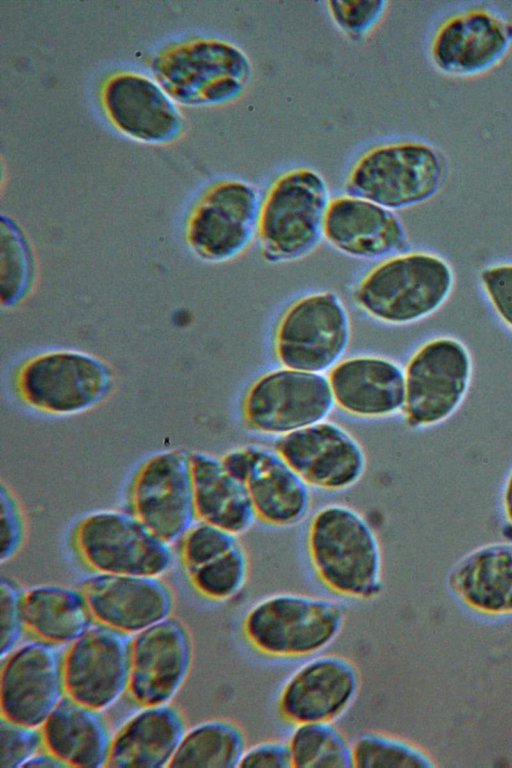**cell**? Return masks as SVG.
Returning <instances> with one entry per match:
<instances>
[{
  "instance_id": "obj_1",
  "label": "cell",
  "mask_w": 512,
  "mask_h": 768,
  "mask_svg": "<svg viewBox=\"0 0 512 768\" xmlns=\"http://www.w3.org/2000/svg\"><path fill=\"white\" fill-rule=\"evenodd\" d=\"M306 551L319 583L334 597L371 601L383 591V551L371 522L354 507L332 502L310 518Z\"/></svg>"
},
{
  "instance_id": "obj_2",
  "label": "cell",
  "mask_w": 512,
  "mask_h": 768,
  "mask_svg": "<svg viewBox=\"0 0 512 768\" xmlns=\"http://www.w3.org/2000/svg\"><path fill=\"white\" fill-rule=\"evenodd\" d=\"M346 620V607L337 597L280 591L248 607L241 631L249 647L262 657L302 661L326 652Z\"/></svg>"
},
{
  "instance_id": "obj_3",
  "label": "cell",
  "mask_w": 512,
  "mask_h": 768,
  "mask_svg": "<svg viewBox=\"0 0 512 768\" xmlns=\"http://www.w3.org/2000/svg\"><path fill=\"white\" fill-rule=\"evenodd\" d=\"M453 286L452 267L443 257L406 250L372 266L354 286L352 299L374 321L404 326L436 312Z\"/></svg>"
},
{
  "instance_id": "obj_4",
  "label": "cell",
  "mask_w": 512,
  "mask_h": 768,
  "mask_svg": "<svg viewBox=\"0 0 512 768\" xmlns=\"http://www.w3.org/2000/svg\"><path fill=\"white\" fill-rule=\"evenodd\" d=\"M151 70L179 105L216 107L233 103L248 90L254 67L236 44L215 37H196L167 46L152 60Z\"/></svg>"
},
{
  "instance_id": "obj_5",
  "label": "cell",
  "mask_w": 512,
  "mask_h": 768,
  "mask_svg": "<svg viewBox=\"0 0 512 768\" xmlns=\"http://www.w3.org/2000/svg\"><path fill=\"white\" fill-rule=\"evenodd\" d=\"M328 184L310 167H295L279 174L260 203L257 234L261 257L274 264L308 256L323 239L330 202Z\"/></svg>"
},
{
  "instance_id": "obj_6",
  "label": "cell",
  "mask_w": 512,
  "mask_h": 768,
  "mask_svg": "<svg viewBox=\"0 0 512 768\" xmlns=\"http://www.w3.org/2000/svg\"><path fill=\"white\" fill-rule=\"evenodd\" d=\"M446 175L442 154L415 140H393L367 149L351 164L345 194L392 211L425 202L441 187Z\"/></svg>"
},
{
  "instance_id": "obj_7",
  "label": "cell",
  "mask_w": 512,
  "mask_h": 768,
  "mask_svg": "<svg viewBox=\"0 0 512 768\" xmlns=\"http://www.w3.org/2000/svg\"><path fill=\"white\" fill-rule=\"evenodd\" d=\"M14 386L29 408L52 416H74L105 401L114 374L100 357L80 350L55 349L26 360L17 370Z\"/></svg>"
},
{
  "instance_id": "obj_8",
  "label": "cell",
  "mask_w": 512,
  "mask_h": 768,
  "mask_svg": "<svg viewBox=\"0 0 512 768\" xmlns=\"http://www.w3.org/2000/svg\"><path fill=\"white\" fill-rule=\"evenodd\" d=\"M404 368L403 418L414 430H427L448 421L461 407L470 388L473 363L466 345L452 336L421 343Z\"/></svg>"
},
{
  "instance_id": "obj_9",
  "label": "cell",
  "mask_w": 512,
  "mask_h": 768,
  "mask_svg": "<svg viewBox=\"0 0 512 768\" xmlns=\"http://www.w3.org/2000/svg\"><path fill=\"white\" fill-rule=\"evenodd\" d=\"M350 337V318L340 297L317 291L285 307L274 327L272 350L282 367L324 374L343 358Z\"/></svg>"
},
{
  "instance_id": "obj_10",
  "label": "cell",
  "mask_w": 512,
  "mask_h": 768,
  "mask_svg": "<svg viewBox=\"0 0 512 768\" xmlns=\"http://www.w3.org/2000/svg\"><path fill=\"white\" fill-rule=\"evenodd\" d=\"M334 407L326 375L280 366L250 383L241 417L249 431L278 439L329 419Z\"/></svg>"
},
{
  "instance_id": "obj_11",
  "label": "cell",
  "mask_w": 512,
  "mask_h": 768,
  "mask_svg": "<svg viewBox=\"0 0 512 768\" xmlns=\"http://www.w3.org/2000/svg\"><path fill=\"white\" fill-rule=\"evenodd\" d=\"M72 538L79 557L97 573L160 577L173 561L171 545L129 511L89 513Z\"/></svg>"
},
{
  "instance_id": "obj_12",
  "label": "cell",
  "mask_w": 512,
  "mask_h": 768,
  "mask_svg": "<svg viewBox=\"0 0 512 768\" xmlns=\"http://www.w3.org/2000/svg\"><path fill=\"white\" fill-rule=\"evenodd\" d=\"M261 199L256 186L241 179L211 184L188 218L186 239L192 253L213 264L243 254L257 234Z\"/></svg>"
},
{
  "instance_id": "obj_13",
  "label": "cell",
  "mask_w": 512,
  "mask_h": 768,
  "mask_svg": "<svg viewBox=\"0 0 512 768\" xmlns=\"http://www.w3.org/2000/svg\"><path fill=\"white\" fill-rule=\"evenodd\" d=\"M361 687V671L354 660L323 652L302 660L285 678L276 695V712L291 726L337 723L354 706Z\"/></svg>"
},
{
  "instance_id": "obj_14",
  "label": "cell",
  "mask_w": 512,
  "mask_h": 768,
  "mask_svg": "<svg viewBox=\"0 0 512 768\" xmlns=\"http://www.w3.org/2000/svg\"><path fill=\"white\" fill-rule=\"evenodd\" d=\"M128 511L172 545L197 521L190 453L158 452L138 467L128 489Z\"/></svg>"
},
{
  "instance_id": "obj_15",
  "label": "cell",
  "mask_w": 512,
  "mask_h": 768,
  "mask_svg": "<svg viewBox=\"0 0 512 768\" xmlns=\"http://www.w3.org/2000/svg\"><path fill=\"white\" fill-rule=\"evenodd\" d=\"M61 645L38 639L2 658L1 710L12 721L41 727L66 695Z\"/></svg>"
},
{
  "instance_id": "obj_16",
  "label": "cell",
  "mask_w": 512,
  "mask_h": 768,
  "mask_svg": "<svg viewBox=\"0 0 512 768\" xmlns=\"http://www.w3.org/2000/svg\"><path fill=\"white\" fill-rule=\"evenodd\" d=\"M129 634L97 622L69 645L64 654L66 694L104 711L129 688Z\"/></svg>"
},
{
  "instance_id": "obj_17",
  "label": "cell",
  "mask_w": 512,
  "mask_h": 768,
  "mask_svg": "<svg viewBox=\"0 0 512 768\" xmlns=\"http://www.w3.org/2000/svg\"><path fill=\"white\" fill-rule=\"evenodd\" d=\"M274 449L311 488L323 491L352 488L367 468L360 441L330 419L278 438Z\"/></svg>"
},
{
  "instance_id": "obj_18",
  "label": "cell",
  "mask_w": 512,
  "mask_h": 768,
  "mask_svg": "<svg viewBox=\"0 0 512 768\" xmlns=\"http://www.w3.org/2000/svg\"><path fill=\"white\" fill-rule=\"evenodd\" d=\"M101 102L112 125L137 142L167 145L184 132L185 117L179 104L153 77L118 72L105 81Z\"/></svg>"
},
{
  "instance_id": "obj_19",
  "label": "cell",
  "mask_w": 512,
  "mask_h": 768,
  "mask_svg": "<svg viewBox=\"0 0 512 768\" xmlns=\"http://www.w3.org/2000/svg\"><path fill=\"white\" fill-rule=\"evenodd\" d=\"M193 647L184 624L168 617L134 635L128 691L143 706L169 703L191 667Z\"/></svg>"
},
{
  "instance_id": "obj_20",
  "label": "cell",
  "mask_w": 512,
  "mask_h": 768,
  "mask_svg": "<svg viewBox=\"0 0 512 768\" xmlns=\"http://www.w3.org/2000/svg\"><path fill=\"white\" fill-rule=\"evenodd\" d=\"M80 589L93 618L126 634H136L168 617L174 598L158 576L94 572Z\"/></svg>"
},
{
  "instance_id": "obj_21",
  "label": "cell",
  "mask_w": 512,
  "mask_h": 768,
  "mask_svg": "<svg viewBox=\"0 0 512 768\" xmlns=\"http://www.w3.org/2000/svg\"><path fill=\"white\" fill-rule=\"evenodd\" d=\"M335 406L360 419H386L402 414L405 404L404 368L377 354L342 358L328 372Z\"/></svg>"
},
{
  "instance_id": "obj_22",
  "label": "cell",
  "mask_w": 512,
  "mask_h": 768,
  "mask_svg": "<svg viewBox=\"0 0 512 768\" xmlns=\"http://www.w3.org/2000/svg\"><path fill=\"white\" fill-rule=\"evenodd\" d=\"M323 239L338 252L361 260H381L408 248L405 227L394 211L348 194L331 197Z\"/></svg>"
},
{
  "instance_id": "obj_23",
  "label": "cell",
  "mask_w": 512,
  "mask_h": 768,
  "mask_svg": "<svg viewBox=\"0 0 512 768\" xmlns=\"http://www.w3.org/2000/svg\"><path fill=\"white\" fill-rule=\"evenodd\" d=\"M512 41V24L491 11L473 8L447 18L432 37L437 68L452 75H474L495 65Z\"/></svg>"
},
{
  "instance_id": "obj_24",
  "label": "cell",
  "mask_w": 512,
  "mask_h": 768,
  "mask_svg": "<svg viewBox=\"0 0 512 768\" xmlns=\"http://www.w3.org/2000/svg\"><path fill=\"white\" fill-rule=\"evenodd\" d=\"M446 586L454 600L480 618H512V540L478 546L449 569Z\"/></svg>"
},
{
  "instance_id": "obj_25",
  "label": "cell",
  "mask_w": 512,
  "mask_h": 768,
  "mask_svg": "<svg viewBox=\"0 0 512 768\" xmlns=\"http://www.w3.org/2000/svg\"><path fill=\"white\" fill-rule=\"evenodd\" d=\"M251 447L243 483L256 518L275 528L298 525L312 508L311 487L274 448L257 444Z\"/></svg>"
},
{
  "instance_id": "obj_26",
  "label": "cell",
  "mask_w": 512,
  "mask_h": 768,
  "mask_svg": "<svg viewBox=\"0 0 512 768\" xmlns=\"http://www.w3.org/2000/svg\"><path fill=\"white\" fill-rule=\"evenodd\" d=\"M186 730L184 718L175 706H143L112 737L106 766L169 767Z\"/></svg>"
},
{
  "instance_id": "obj_27",
  "label": "cell",
  "mask_w": 512,
  "mask_h": 768,
  "mask_svg": "<svg viewBox=\"0 0 512 768\" xmlns=\"http://www.w3.org/2000/svg\"><path fill=\"white\" fill-rule=\"evenodd\" d=\"M101 712L66 694L41 726L44 747L68 767L106 766L112 737Z\"/></svg>"
},
{
  "instance_id": "obj_28",
  "label": "cell",
  "mask_w": 512,
  "mask_h": 768,
  "mask_svg": "<svg viewBox=\"0 0 512 768\" xmlns=\"http://www.w3.org/2000/svg\"><path fill=\"white\" fill-rule=\"evenodd\" d=\"M190 462L196 519L238 537L249 531L257 518L246 485L213 454L191 452Z\"/></svg>"
},
{
  "instance_id": "obj_29",
  "label": "cell",
  "mask_w": 512,
  "mask_h": 768,
  "mask_svg": "<svg viewBox=\"0 0 512 768\" xmlns=\"http://www.w3.org/2000/svg\"><path fill=\"white\" fill-rule=\"evenodd\" d=\"M26 627L40 639L71 644L92 625L93 615L81 589L44 584L24 593Z\"/></svg>"
},
{
  "instance_id": "obj_30",
  "label": "cell",
  "mask_w": 512,
  "mask_h": 768,
  "mask_svg": "<svg viewBox=\"0 0 512 768\" xmlns=\"http://www.w3.org/2000/svg\"><path fill=\"white\" fill-rule=\"evenodd\" d=\"M247 745L246 733L238 722L205 720L186 730L169 767H239Z\"/></svg>"
},
{
  "instance_id": "obj_31",
  "label": "cell",
  "mask_w": 512,
  "mask_h": 768,
  "mask_svg": "<svg viewBox=\"0 0 512 768\" xmlns=\"http://www.w3.org/2000/svg\"><path fill=\"white\" fill-rule=\"evenodd\" d=\"M286 742L292 767H351V740L336 723L316 722L291 726Z\"/></svg>"
},
{
  "instance_id": "obj_32",
  "label": "cell",
  "mask_w": 512,
  "mask_h": 768,
  "mask_svg": "<svg viewBox=\"0 0 512 768\" xmlns=\"http://www.w3.org/2000/svg\"><path fill=\"white\" fill-rule=\"evenodd\" d=\"M0 286L2 306L11 309L30 295L36 280V259L29 239L10 216L1 215Z\"/></svg>"
},
{
  "instance_id": "obj_33",
  "label": "cell",
  "mask_w": 512,
  "mask_h": 768,
  "mask_svg": "<svg viewBox=\"0 0 512 768\" xmlns=\"http://www.w3.org/2000/svg\"><path fill=\"white\" fill-rule=\"evenodd\" d=\"M435 762L419 744L383 731L366 730L351 739V767L430 768Z\"/></svg>"
},
{
  "instance_id": "obj_34",
  "label": "cell",
  "mask_w": 512,
  "mask_h": 768,
  "mask_svg": "<svg viewBox=\"0 0 512 768\" xmlns=\"http://www.w3.org/2000/svg\"><path fill=\"white\" fill-rule=\"evenodd\" d=\"M195 589L215 601H228L245 588L250 575L248 553L239 541L222 556L188 571Z\"/></svg>"
},
{
  "instance_id": "obj_35",
  "label": "cell",
  "mask_w": 512,
  "mask_h": 768,
  "mask_svg": "<svg viewBox=\"0 0 512 768\" xmlns=\"http://www.w3.org/2000/svg\"><path fill=\"white\" fill-rule=\"evenodd\" d=\"M335 26L351 41H364L380 24L387 11L384 0L326 1Z\"/></svg>"
},
{
  "instance_id": "obj_36",
  "label": "cell",
  "mask_w": 512,
  "mask_h": 768,
  "mask_svg": "<svg viewBox=\"0 0 512 768\" xmlns=\"http://www.w3.org/2000/svg\"><path fill=\"white\" fill-rule=\"evenodd\" d=\"M180 541L182 560L190 571L227 553L239 542V537L219 526L197 520Z\"/></svg>"
},
{
  "instance_id": "obj_37",
  "label": "cell",
  "mask_w": 512,
  "mask_h": 768,
  "mask_svg": "<svg viewBox=\"0 0 512 768\" xmlns=\"http://www.w3.org/2000/svg\"><path fill=\"white\" fill-rule=\"evenodd\" d=\"M0 745L2 767H23L44 746L41 727L24 725L2 716Z\"/></svg>"
},
{
  "instance_id": "obj_38",
  "label": "cell",
  "mask_w": 512,
  "mask_h": 768,
  "mask_svg": "<svg viewBox=\"0 0 512 768\" xmlns=\"http://www.w3.org/2000/svg\"><path fill=\"white\" fill-rule=\"evenodd\" d=\"M24 593L25 591L14 579L1 576V659L19 645L23 636L26 627Z\"/></svg>"
},
{
  "instance_id": "obj_39",
  "label": "cell",
  "mask_w": 512,
  "mask_h": 768,
  "mask_svg": "<svg viewBox=\"0 0 512 768\" xmlns=\"http://www.w3.org/2000/svg\"><path fill=\"white\" fill-rule=\"evenodd\" d=\"M479 278L493 311L512 331V262L486 266L480 271Z\"/></svg>"
},
{
  "instance_id": "obj_40",
  "label": "cell",
  "mask_w": 512,
  "mask_h": 768,
  "mask_svg": "<svg viewBox=\"0 0 512 768\" xmlns=\"http://www.w3.org/2000/svg\"><path fill=\"white\" fill-rule=\"evenodd\" d=\"M0 498V559L4 563L13 558L22 546L26 533V520L17 497L4 482L1 483Z\"/></svg>"
},
{
  "instance_id": "obj_41",
  "label": "cell",
  "mask_w": 512,
  "mask_h": 768,
  "mask_svg": "<svg viewBox=\"0 0 512 768\" xmlns=\"http://www.w3.org/2000/svg\"><path fill=\"white\" fill-rule=\"evenodd\" d=\"M239 767L290 768L291 757L286 739L270 738L247 745Z\"/></svg>"
},
{
  "instance_id": "obj_42",
  "label": "cell",
  "mask_w": 512,
  "mask_h": 768,
  "mask_svg": "<svg viewBox=\"0 0 512 768\" xmlns=\"http://www.w3.org/2000/svg\"><path fill=\"white\" fill-rule=\"evenodd\" d=\"M498 513L504 532L512 540V465L507 470L499 489Z\"/></svg>"
},
{
  "instance_id": "obj_43",
  "label": "cell",
  "mask_w": 512,
  "mask_h": 768,
  "mask_svg": "<svg viewBox=\"0 0 512 768\" xmlns=\"http://www.w3.org/2000/svg\"><path fill=\"white\" fill-rule=\"evenodd\" d=\"M23 767H36V768H63L68 767L61 759L46 750V752L39 751L32 756Z\"/></svg>"
}]
</instances>
